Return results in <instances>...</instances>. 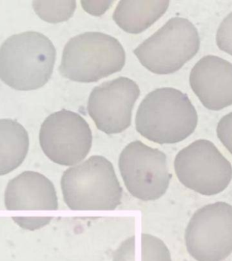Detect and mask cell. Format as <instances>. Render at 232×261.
Returning a JSON list of instances; mask_svg holds the SVG:
<instances>
[{
    "mask_svg": "<svg viewBox=\"0 0 232 261\" xmlns=\"http://www.w3.org/2000/svg\"><path fill=\"white\" fill-rule=\"evenodd\" d=\"M125 50L117 39L101 32H85L65 44L59 71L79 83H93L121 70Z\"/></svg>",
    "mask_w": 232,
    "mask_h": 261,
    "instance_id": "cell-4",
    "label": "cell"
},
{
    "mask_svg": "<svg viewBox=\"0 0 232 261\" xmlns=\"http://www.w3.org/2000/svg\"><path fill=\"white\" fill-rule=\"evenodd\" d=\"M216 42L220 50L232 56V12L220 24L216 35Z\"/></svg>",
    "mask_w": 232,
    "mask_h": 261,
    "instance_id": "cell-15",
    "label": "cell"
},
{
    "mask_svg": "<svg viewBox=\"0 0 232 261\" xmlns=\"http://www.w3.org/2000/svg\"><path fill=\"white\" fill-rule=\"evenodd\" d=\"M118 165L124 185L133 197L155 201L166 193L172 175L162 151L134 141L122 151Z\"/></svg>",
    "mask_w": 232,
    "mask_h": 261,
    "instance_id": "cell-7",
    "label": "cell"
},
{
    "mask_svg": "<svg viewBox=\"0 0 232 261\" xmlns=\"http://www.w3.org/2000/svg\"><path fill=\"white\" fill-rule=\"evenodd\" d=\"M217 134L222 144L232 154V112L226 114L218 122Z\"/></svg>",
    "mask_w": 232,
    "mask_h": 261,
    "instance_id": "cell-16",
    "label": "cell"
},
{
    "mask_svg": "<svg viewBox=\"0 0 232 261\" xmlns=\"http://www.w3.org/2000/svg\"><path fill=\"white\" fill-rule=\"evenodd\" d=\"M34 4L36 13L40 17L53 23L69 19L76 8V1L75 0L36 1Z\"/></svg>",
    "mask_w": 232,
    "mask_h": 261,
    "instance_id": "cell-14",
    "label": "cell"
},
{
    "mask_svg": "<svg viewBox=\"0 0 232 261\" xmlns=\"http://www.w3.org/2000/svg\"><path fill=\"white\" fill-rule=\"evenodd\" d=\"M200 46L198 32L187 18L173 17L134 49L141 64L157 74L178 71Z\"/></svg>",
    "mask_w": 232,
    "mask_h": 261,
    "instance_id": "cell-5",
    "label": "cell"
},
{
    "mask_svg": "<svg viewBox=\"0 0 232 261\" xmlns=\"http://www.w3.org/2000/svg\"><path fill=\"white\" fill-rule=\"evenodd\" d=\"M61 188L72 210H114L121 204L122 188L113 165L99 155L67 169Z\"/></svg>",
    "mask_w": 232,
    "mask_h": 261,
    "instance_id": "cell-3",
    "label": "cell"
},
{
    "mask_svg": "<svg viewBox=\"0 0 232 261\" xmlns=\"http://www.w3.org/2000/svg\"><path fill=\"white\" fill-rule=\"evenodd\" d=\"M175 171L185 187L206 196L221 193L232 179L231 163L207 140L195 141L179 151Z\"/></svg>",
    "mask_w": 232,
    "mask_h": 261,
    "instance_id": "cell-6",
    "label": "cell"
},
{
    "mask_svg": "<svg viewBox=\"0 0 232 261\" xmlns=\"http://www.w3.org/2000/svg\"><path fill=\"white\" fill-rule=\"evenodd\" d=\"M191 89L207 109L218 111L232 105V63L207 55L191 69Z\"/></svg>",
    "mask_w": 232,
    "mask_h": 261,
    "instance_id": "cell-11",
    "label": "cell"
},
{
    "mask_svg": "<svg viewBox=\"0 0 232 261\" xmlns=\"http://www.w3.org/2000/svg\"><path fill=\"white\" fill-rule=\"evenodd\" d=\"M198 116L186 94L171 87L150 92L142 99L135 118L136 130L157 144H175L196 128Z\"/></svg>",
    "mask_w": 232,
    "mask_h": 261,
    "instance_id": "cell-1",
    "label": "cell"
},
{
    "mask_svg": "<svg viewBox=\"0 0 232 261\" xmlns=\"http://www.w3.org/2000/svg\"><path fill=\"white\" fill-rule=\"evenodd\" d=\"M27 132L17 121L0 119V175L19 167L27 154Z\"/></svg>",
    "mask_w": 232,
    "mask_h": 261,
    "instance_id": "cell-13",
    "label": "cell"
},
{
    "mask_svg": "<svg viewBox=\"0 0 232 261\" xmlns=\"http://www.w3.org/2000/svg\"><path fill=\"white\" fill-rule=\"evenodd\" d=\"M185 238L195 260H225L232 253V205L219 201L199 208L189 222Z\"/></svg>",
    "mask_w": 232,
    "mask_h": 261,
    "instance_id": "cell-8",
    "label": "cell"
},
{
    "mask_svg": "<svg viewBox=\"0 0 232 261\" xmlns=\"http://www.w3.org/2000/svg\"><path fill=\"white\" fill-rule=\"evenodd\" d=\"M56 54L54 44L44 34L13 35L0 46V79L18 91L42 87L52 74Z\"/></svg>",
    "mask_w": 232,
    "mask_h": 261,
    "instance_id": "cell-2",
    "label": "cell"
},
{
    "mask_svg": "<svg viewBox=\"0 0 232 261\" xmlns=\"http://www.w3.org/2000/svg\"><path fill=\"white\" fill-rule=\"evenodd\" d=\"M40 143L45 154L53 162L72 166L89 154L93 134L82 116L62 110L50 114L43 122Z\"/></svg>",
    "mask_w": 232,
    "mask_h": 261,
    "instance_id": "cell-9",
    "label": "cell"
},
{
    "mask_svg": "<svg viewBox=\"0 0 232 261\" xmlns=\"http://www.w3.org/2000/svg\"><path fill=\"white\" fill-rule=\"evenodd\" d=\"M139 95L135 82L119 77L93 89L88 112L98 129L107 134H119L131 124L132 109Z\"/></svg>",
    "mask_w": 232,
    "mask_h": 261,
    "instance_id": "cell-10",
    "label": "cell"
},
{
    "mask_svg": "<svg viewBox=\"0 0 232 261\" xmlns=\"http://www.w3.org/2000/svg\"><path fill=\"white\" fill-rule=\"evenodd\" d=\"M168 0H122L113 14L115 23L130 34H140L152 26L168 9Z\"/></svg>",
    "mask_w": 232,
    "mask_h": 261,
    "instance_id": "cell-12",
    "label": "cell"
},
{
    "mask_svg": "<svg viewBox=\"0 0 232 261\" xmlns=\"http://www.w3.org/2000/svg\"><path fill=\"white\" fill-rule=\"evenodd\" d=\"M114 3V1H81L83 9L93 15L100 16L106 11Z\"/></svg>",
    "mask_w": 232,
    "mask_h": 261,
    "instance_id": "cell-17",
    "label": "cell"
}]
</instances>
